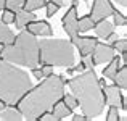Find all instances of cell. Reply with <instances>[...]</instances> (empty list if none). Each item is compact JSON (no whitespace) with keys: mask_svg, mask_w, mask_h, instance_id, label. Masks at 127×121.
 <instances>
[{"mask_svg":"<svg viewBox=\"0 0 127 121\" xmlns=\"http://www.w3.org/2000/svg\"><path fill=\"white\" fill-rule=\"evenodd\" d=\"M66 79L61 74L43 78L39 86L31 87L24 95L21 97L16 107L21 112L23 120L34 121L45 112H52L53 105L58 102L64 94Z\"/></svg>","mask_w":127,"mask_h":121,"instance_id":"1","label":"cell"},{"mask_svg":"<svg viewBox=\"0 0 127 121\" xmlns=\"http://www.w3.org/2000/svg\"><path fill=\"white\" fill-rule=\"evenodd\" d=\"M66 84H69V89H71L72 95L77 99L79 105L82 108V115L87 120L96 118L103 113L106 99L103 87L98 82L95 69L81 71V74L66 81Z\"/></svg>","mask_w":127,"mask_h":121,"instance_id":"2","label":"cell"},{"mask_svg":"<svg viewBox=\"0 0 127 121\" xmlns=\"http://www.w3.org/2000/svg\"><path fill=\"white\" fill-rule=\"evenodd\" d=\"M32 87V79L16 65L0 60V99L6 105H16L21 97Z\"/></svg>","mask_w":127,"mask_h":121,"instance_id":"3","label":"cell"},{"mask_svg":"<svg viewBox=\"0 0 127 121\" xmlns=\"http://www.w3.org/2000/svg\"><path fill=\"white\" fill-rule=\"evenodd\" d=\"M0 58L13 63V65L35 68L40 65V61H39V40L31 32L21 31L18 36H15V40L11 44L3 47V50L0 52Z\"/></svg>","mask_w":127,"mask_h":121,"instance_id":"4","label":"cell"},{"mask_svg":"<svg viewBox=\"0 0 127 121\" xmlns=\"http://www.w3.org/2000/svg\"><path fill=\"white\" fill-rule=\"evenodd\" d=\"M39 61L52 66H74V45L71 40H39Z\"/></svg>","mask_w":127,"mask_h":121,"instance_id":"5","label":"cell"},{"mask_svg":"<svg viewBox=\"0 0 127 121\" xmlns=\"http://www.w3.org/2000/svg\"><path fill=\"white\" fill-rule=\"evenodd\" d=\"M77 6L71 5L66 11V15L63 16L61 19V24H63V31L72 39H76L79 36V26H77Z\"/></svg>","mask_w":127,"mask_h":121,"instance_id":"6","label":"cell"},{"mask_svg":"<svg viewBox=\"0 0 127 121\" xmlns=\"http://www.w3.org/2000/svg\"><path fill=\"white\" fill-rule=\"evenodd\" d=\"M114 55H116L114 47L109 45V44H101V42H96V45L93 47V52H92L95 65H105V63L111 61Z\"/></svg>","mask_w":127,"mask_h":121,"instance_id":"7","label":"cell"},{"mask_svg":"<svg viewBox=\"0 0 127 121\" xmlns=\"http://www.w3.org/2000/svg\"><path fill=\"white\" fill-rule=\"evenodd\" d=\"M113 11H114V5H113L111 0H93L90 16H92L93 21H100V19L111 16Z\"/></svg>","mask_w":127,"mask_h":121,"instance_id":"8","label":"cell"},{"mask_svg":"<svg viewBox=\"0 0 127 121\" xmlns=\"http://www.w3.org/2000/svg\"><path fill=\"white\" fill-rule=\"evenodd\" d=\"M103 92H105V99L106 102L109 103V107H116V108H119L121 107V110H126V99L122 97V92L121 89H119L118 86H105L103 87Z\"/></svg>","mask_w":127,"mask_h":121,"instance_id":"9","label":"cell"},{"mask_svg":"<svg viewBox=\"0 0 127 121\" xmlns=\"http://www.w3.org/2000/svg\"><path fill=\"white\" fill-rule=\"evenodd\" d=\"M24 28H26V31H28V32H31V34H34V36L50 37V36L53 34L52 26H50V23H47V21H37V19H34V21L28 23Z\"/></svg>","mask_w":127,"mask_h":121,"instance_id":"10","label":"cell"},{"mask_svg":"<svg viewBox=\"0 0 127 121\" xmlns=\"http://www.w3.org/2000/svg\"><path fill=\"white\" fill-rule=\"evenodd\" d=\"M72 42V45L74 47H77V50H79V53H81V57L82 55H89V53H92L93 52V47L96 45V40L95 37H76V39H72L71 40Z\"/></svg>","mask_w":127,"mask_h":121,"instance_id":"11","label":"cell"},{"mask_svg":"<svg viewBox=\"0 0 127 121\" xmlns=\"http://www.w3.org/2000/svg\"><path fill=\"white\" fill-rule=\"evenodd\" d=\"M34 19H37V16L34 15V11H28V10H19V11L15 13V24L18 29H24V26L28 24V23L34 21Z\"/></svg>","mask_w":127,"mask_h":121,"instance_id":"12","label":"cell"},{"mask_svg":"<svg viewBox=\"0 0 127 121\" xmlns=\"http://www.w3.org/2000/svg\"><path fill=\"white\" fill-rule=\"evenodd\" d=\"M93 29H95L96 36L98 37H103L106 39L111 32H114V24L113 23H109L108 19H100V21H95V26H93Z\"/></svg>","mask_w":127,"mask_h":121,"instance_id":"13","label":"cell"},{"mask_svg":"<svg viewBox=\"0 0 127 121\" xmlns=\"http://www.w3.org/2000/svg\"><path fill=\"white\" fill-rule=\"evenodd\" d=\"M0 120L2 121H21L23 120V115L21 112L18 110V107H8V108H3L0 112Z\"/></svg>","mask_w":127,"mask_h":121,"instance_id":"14","label":"cell"},{"mask_svg":"<svg viewBox=\"0 0 127 121\" xmlns=\"http://www.w3.org/2000/svg\"><path fill=\"white\" fill-rule=\"evenodd\" d=\"M52 113L55 115V120H56V121H60V120H63V118H68V116L72 113V110H71V108H68V107L64 105V102L60 99L58 102L53 105Z\"/></svg>","mask_w":127,"mask_h":121,"instance_id":"15","label":"cell"},{"mask_svg":"<svg viewBox=\"0 0 127 121\" xmlns=\"http://www.w3.org/2000/svg\"><path fill=\"white\" fill-rule=\"evenodd\" d=\"M106 68L103 69V76L105 78H108V79H113L114 78V74L118 73V69H119V65H121V61H119V57H113V60L111 61H108L106 63Z\"/></svg>","mask_w":127,"mask_h":121,"instance_id":"16","label":"cell"},{"mask_svg":"<svg viewBox=\"0 0 127 121\" xmlns=\"http://www.w3.org/2000/svg\"><path fill=\"white\" fill-rule=\"evenodd\" d=\"M113 81H114V84L119 89H126L127 87V66H121L118 69V73L114 74Z\"/></svg>","mask_w":127,"mask_h":121,"instance_id":"17","label":"cell"},{"mask_svg":"<svg viewBox=\"0 0 127 121\" xmlns=\"http://www.w3.org/2000/svg\"><path fill=\"white\" fill-rule=\"evenodd\" d=\"M13 40H15V34H13V31L8 28V24H0V42L3 44V45H8V44H11Z\"/></svg>","mask_w":127,"mask_h":121,"instance_id":"18","label":"cell"},{"mask_svg":"<svg viewBox=\"0 0 127 121\" xmlns=\"http://www.w3.org/2000/svg\"><path fill=\"white\" fill-rule=\"evenodd\" d=\"M77 26H79V31L81 32H87V31H90V29H93L95 21L92 19L90 15H85V16H82L81 19H77Z\"/></svg>","mask_w":127,"mask_h":121,"instance_id":"19","label":"cell"},{"mask_svg":"<svg viewBox=\"0 0 127 121\" xmlns=\"http://www.w3.org/2000/svg\"><path fill=\"white\" fill-rule=\"evenodd\" d=\"M47 0H24V5H23V10H28V11H35V10L45 6Z\"/></svg>","mask_w":127,"mask_h":121,"instance_id":"20","label":"cell"},{"mask_svg":"<svg viewBox=\"0 0 127 121\" xmlns=\"http://www.w3.org/2000/svg\"><path fill=\"white\" fill-rule=\"evenodd\" d=\"M0 21H2L3 24H11V23L15 21V11H11V10H8V8H3L2 11H0Z\"/></svg>","mask_w":127,"mask_h":121,"instance_id":"21","label":"cell"},{"mask_svg":"<svg viewBox=\"0 0 127 121\" xmlns=\"http://www.w3.org/2000/svg\"><path fill=\"white\" fill-rule=\"evenodd\" d=\"M61 100L64 102V105L68 107V108H71V110H74V108H77V107H79L77 99H76V97L72 95V94H63Z\"/></svg>","mask_w":127,"mask_h":121,"instance_id":"22","label":"cell"},{"mask_svg":"<svg viewBox=\"0 0 127 121\" xmlns=\"http://www.w3.org/2000/svg\"><path fill=\"white\" fill-rule=\"evenodd\" d=\"M111 16L114 18V21H113V24H114V26H126V24H127V19H126L124 13H121L119 10L114 8V11H113Z\"/></svg>","mask_w":127,"mask_h":121,"instance_id":"23","label":"cell"},{"mask_svg":"<svg viewBox=\"0 0 127 121\" xmlns=\"http://www.w3.org/2000/svg\"><path fill=\"white\" fill-rule=\"evenodd\" d=\"M23 5H24V0H6V5L5 8L11 10V11H19V10H23Z\"/></svg>","mask_w":127,"mask_h":121,"instance_id":"24","label":"cell"},{"mask_svg":"<svg viewBox=\"0 0 127 121\" xmlns=\"http://www.w3.org/2000/svg\"><path fill=\"white\" fill-rule=\"evenodd\" d=\"M113 47H114V50H116V52H127V39L124 37V39H118V40H116V42H114V45H113Z\"/></svg>","mask_w":127,"mask_h":121,"instance_id":"25","label":"cell"},{"mask_svg":"<svg viewBox=\"0 0 127 121\" xmlns=\"http://www.w3.org/2000/svg\"><path fill=\"white\" fill-rule=\"evenodd\" d=\"M119 120V112L116 107H109L108 113H106V121H118Z\"/></svg>","mask_w":127,"mask_h":121,"instance_id":"26","label":"cell"},{"mask_svg":"<svg viewBox=\"0 0 127 121\" xmlns=\"http://www.w3.org/2000/svg\"><path fill=\"white\" fill-rule=\"evenodd\" d=\"M82 63H84V66H85V69H93V57H92V53H89V55H82V60H81Z\"/></svg>","mask_w":127,"mask_h":121,"instance_id":"27","label":"cell"},{"mask_svg":"<svg viewBox=\"0 0 127 121\" xmlns=\"http://www.w3.org/2000/svg\"><path fill=\"white\" fill-rule=\"evenodd\" d=\"M45 8H47V16H48V18L55 16L56 11H58V6H56L53 2H47V3H45Z\"/></svg>","mask_w":127,"mask_h":121,"instance_id":"28","label":"cell"},{"mask_svg":"<svg viewBox=\"0 0 127 121\" xmlns=\"http://www.w3.org/2000/svg\"><path fill=\"white\" fill-rule=\"evenodd\" d=\"M40 71H42V76H43V78H48V76L53 74V66L52 65H42Z\"/></svg>","mask_w":127,"mask_h":121,"instance_id":"29","label":"cell"},{"mask_svg":"<svg viewBox=\"0 0 127 121\" xmlns=\"http://www.w3.org/2000/svg\"><path fill=\"white\" fill-rule=\"evenodd\" d=\"M39 120H42V121H56V120H55V115H53L52 112H45V113H42V115L39 116Z\"/></svg>","mask_w":127,"mask_h":121,"instance_id":"30","label":"cell"},{"mask_svg":"<svg viewBox=\"0 0 127 121\" xmlns=\"http://www.w3.org/2000/svg\"><path fill=\"white\" fill-rule=\"evenodd\" d=\"M32 76H34L35 79H43V76H42V71H40V68H32Z\"/></svg>","mask_w":127,"mask_h":121,"instance_id":"31","label":"cell"},{"mask_svg":"<svg viewBox=\"0 0 127 121\" xmlns=\"http://www.w3.org/2000/svg\"><path fill=\"white\" fill-rule=\"evenodd\" d=\"M118 39H119V37L114 34V32H111V34H109L108 37H106V40H108V44H109V45H114V42H116Z\"/></svg>","mask_w":127,"mask_h":121,"instance_id":"32","label":"cell"},{"mask_svg":"<svg viewBox=\"0 0 127 121\" xmlns=\"http://www.w3.org/2000/svg\"><path fill=\"white\" fill-rule=\"evenodd\" d=\"M84 69H85V66H84V63H79V65L77 66H72V71H77V73H81V71H84Z\"/></svg>","mask_w":127,"mask_h":121,"instance_id":"33","label":"cell"},{"mask_svg":"<svg viewBox=\"0 0 127 121\" xmlns=\"http://www.w3.org/2000/svg\"><path fill=\"white\" fill-rule=\"evenodd\" d=\"M72 121H87V118L84 115H74L72 116Z\"/></svg>","mask_w":127,"mask_h":121,"instance_id":"34","label":"cell"},{"mask_svg":"<svg viewBox=\"0 0 127 121\" xmlns=\"http://www.w3.org/2000/svg\"><path fill=\"white\" fill-rule=\"evenodd\" d=\"M52 2L55 3V5L58 6V8H60V6H64V5H66V2H64V0H52Z\"/></svg>","mask_w":127,"mask_h":121,"instance_id":"35","label":"cell"},{"mask_svg":"<svg viewBox=\"0 0 127 121\" xmlns=\"http://www.w3.org/2000/svg\"><path fill=\"white\" fill-rule=\"evenodd\" d=\"M114 2H118L121 6H127V0H114Z\"/></svg>","mask_w":127,"mask_h":121,"instance_id":"36","label":"cell"},{"mask_svg":"<svg viewBox=\"0 0 127 121\" xmlns=\"http://www.w3.org/2000/svg\"><path fill=\"white\" fill-rule=\"evenodd\" d=\"M5 107H6V102H5V100H2V99H0V112H2V110L5 108Z\"/></svg>","mask_w":127,"mask_h":121,"instance_id":"37","label":"cell"},{"mask_svg":"<svg viewBox=\"0 0 127 121\" xmlns=\"http://www.w3.org/2000/svg\"><path fill=\"white\" fill-rule=\"evenodd\" d=\"M5 5H6V0H0V11L5 8Z\"/></svg>","mask_w":127,"mask_h":121,"instance_id":"38","label":"cell"},{"mask_svg":"<svg viewBox=\"0 0 127 121\" xmlns=\"http://www.w3.org/2000/svg\"><path fill=\"white\" fill-rule=\"evenodd\" d=\"M122 63H127V52H122Z\"/></svg>","mask_w":127,"mask_h":121,"instance_id":"39","label":"cell"},{"mask_svg":"<svg viewBox=\"0 0 127 121\" xmlns=\"http://www.w3.org/2000/svg\"><path fill=\"white\" fill-rule=\"evenodd\" d=\"M98 82H100V86H101V87L106 86V81H105V79H98Z\"/></svg>","mask_w":127,"mask_h":121,"instance_id":"40","label":"cell"},{"mask_svg":"<svg viewBox=\"0 0 127 121\" xmlns=\"http://www.w3.org/2000/svg\"><path fill=\"white\" fill-rule=\"evenodd\" d=\"M71 5H74V6H77V5H79V2H77V0H71Z\"/></svg>","mask_w":127,"mask_h":121,"instance_id":"41","label":"cell"},{"mask_svg":"<svg viewBox=\"0 0 127 121\" xmlns=\"http://www.w3.org/2000/svg\"><path fill=\"white\" fill-rule=\"evenodd\" d=\"M3 47H5V45H3V44L0 42V52H2V50H3Z\"/></svg>","mask_w":127,"mask_h":121,"instance_id":"42","label":"cell"},{"mask_svg":"<svg viewBox=\"0 0 127 121\" xmlns=\"http://www.w3.org/2000/svg\"><path fill=\"white\" fill-rule=\"evenodd\" d=\"M84 2H87V0H84Z\"/></svg>","mask_w":127,"mask_h":121,"instance_id":"43","label":"cell"},{"mask_svg":"<svg viewBox=\"0 0 127 121\" xmlns=\"http://www.w3.org/2000/svg\"><path fill=\"white\" fill-rule=\"evenodd\" d=\"M0 60H2V58H0Z\"/></svg>","mask_w":127,"mask_h":121,"instance_id":"44","label":"cell"}]
</instances>
